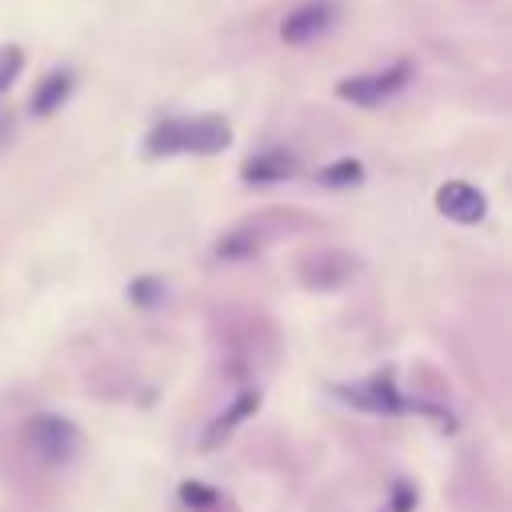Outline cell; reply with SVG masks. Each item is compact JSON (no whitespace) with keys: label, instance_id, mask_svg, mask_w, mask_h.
I'll return each mask as SVG.
<instances>
[{"label":"cell","instance_id":"7a4b0ae2","mask_svg":"<svg viewBox=\"0 0 512 512\" xmlns=\"http://www.w3.org/2000/svg\"><path fill=\"white\" fill-rule=\"evenodd\" d=\"M28 444L44 464H68L80 452V432L72 420L56 412H36L28 420Z\"/></svg>","mask_w":512,"mask_h":512},{"label":"cell","instance_id":"2e32d148","mask_svg":"<svg viewBox=\"0 0 512 512\" xmlns=\"http://www.w3.org/2000/svg\"><path fill=\"white\" fill-rule=\"evenodd\" d=\"M8 136H12V112H4V108H0V144H4Z\"/></svg>","mask_w":512,"mask_h":512},{"label":"cell","instance_id":"5b68a950","mask_svg":"<svg viewBox=\"0 0 512 512\" xmlns=\"http://www.w3.org/2000/svg\"><path fill=\"white\" fill-rule=\"evenodd\" d=\"M336 392H340V396H348V404L368 408V412H400V408H408V404H404V396L392 388V380H388V376H372V380H364V384L336 388Z\"/></svg>","mask_w":512,"mask_h":512},{"label":"cell","instance_id":"9a60e30c","mask_svg":"<svg viewBox=\"0 0 512 512\" xmlns=\"http://www.w3.org/2000/svg\"><path fill=\"white\" fill-rule=\"evenodd\" d=\"M392 496H396V500H392V512H408V508H412V488H408V484H396Z\"/></svg>","mask_w":512,"mask_h":512},{"label":"cell","instance_id":"9c48e42d","mask_svg":"<svg viewBox=\"0 0 512 512\" xmlns=\"http://www.w3.org/2000/svg\"><path fill=\"white\" fill-rule=\"evenodd\" d=\"M256 404H260V396H256V392H244V396H236V404H232L228 412H220V416L212 420V428H208L204 444L212 448V444H216L220 436H228V432H232V428H236V424H240L244 416H252V412H256Z\"/></svg>","mask_w":512,"mask_h":512},{"label":"cell","instance_id":"277c9868","mask_svg":"<svg viewBox=\"0 0 512 512\" xmlns=\"http://www.w3.org/2000/svg\"><path fill=\"white\" fill-rule=\"evenodd\" d=\"M436 208H440V216H448L456 224H480L484 212H488V200L472 184L452 180V184H440L436 188Z\"/></svg>","mask_w":512,"mask_h":512},{"label":"cell","instance_id":"ba28073f","mask_svg":"<svg viewBox=\"0 0 512 512\" xmlns=\"http://www.w3.org/2000/svg\"><path fill=\"white\" fill-rule=\"evenodd\" d=\"M292 168H296V160L288 152H260L244 164V180L248 184H276V180L292 176Z\"/></svg>","mask_w":512,"mask_h":512},{"label":"cell","instance_id":"30bf717a","mask_svg":"<svg viewBox=\"0 0 512 512\" xmlns=\"http://www.w3.org/2000/svg\"><path fill=\"white\" fill-rule=\"evenodd\" d=\"M316 180H320L324 188H352V184L364 180V164H360V160H336V164L320 168Z\"/></svg>","mask_w":512,"mask_h":512},{"label":"cell","instance_id":"5bb4252c","mask_svg":"<svg viewBox=\"0 0 512 512\" xmlns=\"http://www.w3.org/2000/svg\"><path fill=\"white\" fill-rule=\"evenodd\" d=\"M128 292H132V300H136V304H156L164 288H160V280H152V276H144V280H136V284H132Z\"/></svg>","mask_w":512,"mask_h":512},{"label":"cell","instance_id":"8fae6325","mask_svg":"<svg viewBox=\"0 0 512 512\" xmlns=\"http://www.w3.org/2000/svg\"><path fill=\"white\" fill-rule=\"evenodd\" d=\"M252 252H256V236H252V232H228V236L216 244V256H224V260L252 256Z\"/></svg>","mask_w":512,"mask_h":512},{"label":"cell","instance_id":"7c38bea8","mask_svg":"<svg viewBox=\"0 0 512 512\" xmlns=\"http://www.w3.org/2000/svg\"><path fill=\"white\" fill-rule=\"evenodd\" d=\"M20 68H24V52L16 48V44H8V48H0V92L20 76Z\"/></svg>","mask_w":512,"mask_h":512},{"label":"cell","instance_id":"3957f363","mask_svg":"<svg viewBox=\"0 0 512 512\" xmlns=\"http://www.w3.org/2000/svg\"><path fill=\"white\" fill-rule=\"evenodd\" d=\"M408 76H412V64L400 60V64H392V68H384V72H368V76H348V80H340V84H336V96L372 108V104L396 96V92L408 84Z\"/></svg>","mask_w":512,"mask_h":512},{"label":"cell","instance_id":"4fadbf2b","mask_svg":"<svg viewBox=\"0 0 512 512\" xmlns=\"http://www.w3.org/2000/svg\"><path fill=\"white\" fill-rule=\"evenodd\" d=\"M180 500H184V504H192V508H212V504H216V492H212L208 484L188 480V484H180Z\"/></svg>","mask_w":512,"mask_h":512},{"label":"cell","instance_id":"52a82bcc","mask_svg":"<svg viewBox=\"0 0 512 512\" xmlns=\"http://www.w3.org/2000/svg\"><path fill=\"white\" fill-rule=\"evenodd\" d=\"M72 72L68 68H56V72H48L40 84H36V92L28 96V108H32V116H52L68 96H72Z\"/></svg>","mask_w":512,"mask_h":512},{"label":"cell","instance_id":"8992f818","mask_svg":"<svg viewBox=\"0 0 512 512\" xmlns=\"http://www.w3.org/2000/svg\"><path fill=\"white\" fill-rule=\"evenodd\" d=\"M328 24H332V8H328V4H304V8H296V12L284 16L280 36H284L288 44H308V40H316L320 32H328Z\"/></svg>","mask_w":512,"mask_h":512},{"label":"cell","instance_id":"6da1fadb","mask_svg":"<svg viewBox=\"0 0 512 512\" xmlns=\"http://www.w3.org/2000/svg\"><path fill=\"white\" fill-rule=\"evenodd\" d=\"M232 128L220 116H196V120H164L148 132L144 152L148 156H176V152H196V156H212L220 148H228Z\"/></svg>","mask_w":512,"mask_h":512}]
</instances>
